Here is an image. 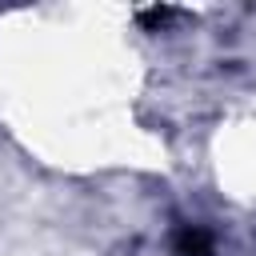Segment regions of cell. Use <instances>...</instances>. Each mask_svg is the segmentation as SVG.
Returning <instances> with one entry per match:
<instances>
[{"instance_id": "7a4b0ae2", "label": "cell", "mask_w": 256, "mask_h": 256, "mask_svg": "<svg viewBox=\"0 0 256 256\" xmlns=\"http://www.w3.org/2000/svg\"><path fill=\"white\" fill-rule=\"evenodd\" d=\"M176 16V8H148V12H140V24H148V28H160L164 20H172Z\"/></svg>"}, {"instance_id": "6da1fadb", "label": "cell", "mask_w": 256, "mask_h": 256, "mask_svg": "<svg viewBox=\"0 0 256 256\" xmlns=\"http://www.w3.org/2000/svg\"><path fill=\"white\" fill-rule=\"evenodd\" d=\"M172 252L176 256H212V232L200 224H184L172 236Z\"/></svg>"}]
</instances>
